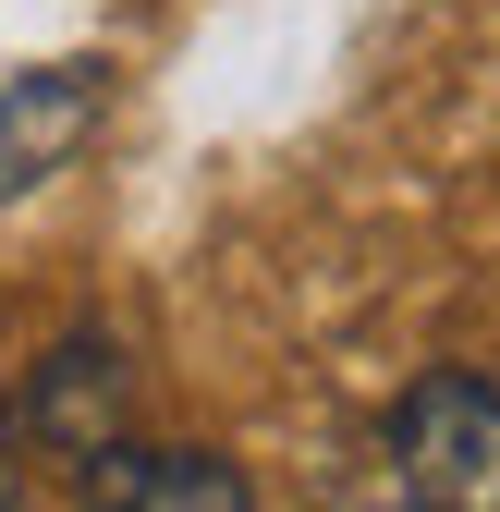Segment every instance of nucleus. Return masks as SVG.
Instances as JSON below:
<instances>
[{
  "label": "nucleus",
  "instance_id": "f257e3e1",
  "mask_svg": "<svg viewBox=\"0 0 500 512\" xmlns=\"http://www.w3.org/2000/svg\"><path fill=\"white\" fill-rule=\"evenodd\" d=\"M391 464L415 476V500H452L476 512L500 488V391L476 366H440V378H415V391L391 403Z\"/></svg>",
  "mask_w": 500,
  "mask_h": 512
},
{
  "label": "nucleus",
  "instance_id": "f03ea898",
  "mask_svg": "<svg viewBox=\"0 0 500 512\" xmlns=\"http://www.w3.org/2000/svg\"><path fill=\"white\" fill-rule=\"evenodd\" d=\"M86 135H98V61H37V74H13L0 86V208H13L25 183H49Z\"/></svg>",
  "mask_w": 500,
  "mask_h": 512
},
{
  "label": "nucleus",
  "instance_id": "423d86ee",
  "mask_svg": "<svg viewBox=\"0 0 500 512\" xmlns=\"http://www.w3.org/2000/svg\"><path fill=\"white\" fill-rule=\"evenodd\" d=\"M415 512H452V500H415Z\"/></svg>",
  "mask_w": 500,
  "mask_h": 512
},
{
  "label": "nucleus",
  "instance_id": "20e7f679",
  "mask_svg": "<svg viewBox=\"0 0 500 512\" xmlns=\"http://www.w3.org/2000/svg\"><path fill=\"white\" fill-rule=\"evenodd\" d=\"M86 512H244V476L220 452H86Z\"/></svg>",
  "mask_w": 500,
  "mask_h": 512
},
{
  "label": "nucleus",
  "instance_id": "39448f33",
  "mask_svg": "<svg viewBox=\"0 0 500 512\" xmlns=\"http://www.w3.org/2000/svg\"><path fill=\"white\" fill-rule=\"evenodd\" d=\"M0 500H13V452H0Z\"/></svg>",
  "mask_w": 500,
  "mask_h": 512
},
{
  "label": "nucleus",
  "instance_id": "7ed1b4c3",
  "mask_svg": "<svg viewBox=\"0 0 500 512\" xmlns=\"http://www.w3.org/2000/svg\"><path fill=\"white\" fill-rule=\"evenodd\" d=\"M122 391H135V366H122L98 330H74V342H61L49 366H37V391H25V427L49 439V452H110V439H122Z\"/></svg>",
  "mask_w": 500,
  "mask_h": 512
}]
</instances>
